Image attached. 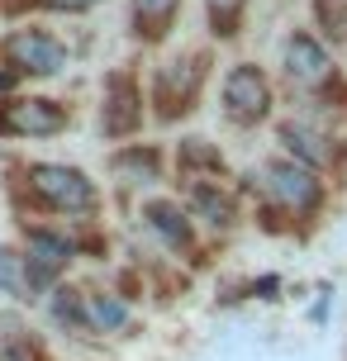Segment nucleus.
Listing matches in <instances>:
<instances>
[{"label": "nucleus", "mask_w": 347, "mask_h": 361, "mask_svg": "<svg viewBox=\"0 0 347 361\" xmlns=\"http://www.w3.org/2000/svg\"><path fill=\"white\" fill-rule=\"evenodd\" d=\"M262 190L281 209H295V214H310L314 204H319V180H314V171H305V166H295V162L262 166Z\"/></svg>", "instance_id": "obj_1"}, {"label": "nucleus", "mask_w": 347, "mask_h": 361, "mask_svg": "<svg viewBox=\"0 0 347 361\" xmlns=\"http://www.w3.org/2000/svg\"><path fill=\"white\" fill-rule=\"evenodd\" d=\"M29 180H34V190L43 200H48V204H57V209H76V214H81V209H91L95 204V190H91V180L81 176V171H72V166H34V171H29Z\"/></svg>", "instance_id": "obj_2"}, {"label": "nucleus", "mask_w": 347, "mask_h": 361, "mask_svg": "<svg viewBox=\"0 0 347 361\" xmlns=\"http://www.w3.org/2000/svg\"><path fill=\"white\" fill-rule=\"evenodd\" d=\"M224 105L233 114L238 124H257L267 105H272V86H267V76L257 72V67H233L229 81H224Z\"/></svg>", "instance_id": "obj_3"}, {"label": "nucleus", "mask_w": 347, "mask_h": 361, "mask_svg": "<svg viewBox=\"0 0 347 361\" xmlns=\"http://www.w3.org/2000/svg\"><path fill=\"white\" fill-rule=\"evenodd\" d=\"M10 57H15L19 72H62V62H67V53H62V43H53L48 34H15L10 38Z\"/></svg>", "instance_id": "obj_4"}, {"label": "nucleus", "mask_w": 347, "mask_h": 361, "mask_svg": "<svg viewBox=\"0 0 347 361\" xmlns=\"http://www.w3.org/2000/svg\"><path fill=\"white\" fill-rule=\"evenodd\" d=\"M67 257H72V243L67 238H57V233H29V281L38 286H48L53 281V271L67 267Z\"/></svg>", "instance_id": "obj_5"}, {"label": "nucleus", "mask_w": 347, "mask_h": 361, "mask_svg": "<svg viewBox=\"0 0 347 361\" xmlns=\"http://www.w3.org/2000/svg\"><path fill=\"white\" fill-rule=\"evenodd\" d=\"M5 128L10 133H57V128H67V114L53 100H19L5 109Z\"/></svg>", "instance_id": "obj_6"}, {"label": "nucleus", "mask_w": 347, "mask_h": 361, "mask_svg": "<svg viewBox=\"0 0 347 361\" xmlns=\"http://www.w3.org/2000/svg\"><path fill=\"white\" fill-rule=\"evenodd\" d=\"M286 72L295 81H305V86H319V81H329V53L310 34H295L286 43Z\"/></svg>", "instance_id": "obj_7"}, {"label": "nucleus", "mask_w": 347, "mask_h": 361, "mask_svg": "<svg viewBox=\"0 0 347 361\" xmlns=\"http://www.w3.org/2000/svg\"><path fill=\"white\" fill-rule=\"evenodd\" d=\"M281 143L291 147L295 157H305L310 166H333V162H338V147H333V138L314 133L310 124H286V128H281Z\"/></svg>", "instance_id": "obj_8"}, {"label": "nucleus", "mask_w": 347, "mask_h": 361, "mask_svg": "<svg viewBox=\"0 0 347 361\" xmlns=\"http://www.w3.org/2000/svg\"><path fill=\"white\" fill-rule=\"evenodd\" d=\"M138 124V100H133V86L124 76L110 86V109H105V133H128Z\"/></svg>", "instance_id": "obj_9"}, {"label": "nucleus", "mask_w": 347, "mask_h": 361, "mask_svg": "<svg viewBox=\"0 0 347 361\" xmlns=\"http://www.w3.org/2000/svg\"><path fill=\"white\" fill-rule=\"evenodd\" d=\"M86 324L91 328H124L128 309L114 300V295H86Z\"/></svg>", "instance_id": "obj_10"}, {"label": "nucleus", "mask_w": 347, "mask_h": 361, "mask_svg": "<svg viewBox=\"0 0 347 361\" xmlns=\"http://www.w3.org/2000/svg\"><path fill=\"white\" fill-rule=\"evenodd\" d=\"M147 219H152V228H157L166 243H176V247L190 243V228H185L181 209H171V204H147Z\"/></svg>", "instance_id": "obj_11"}, {"label": "nucleus", "mask_w": 347, "mask_h": 361, "mask_svg": "<svg viewBox=\"0 0 347 361\" xmlns=\"http://www.w3.org/2000/svg\"><path fill=\"white\" fill-rule=\"evenodd\" d=\"M176 5L181 0H133V10H138V24H143L147 34H162L171 15H176Z\"/></svg>", "instance_id": "obj_12"}, {"label": "nucleus", "mask_w": 347, "mask_h": 361, "mask_svg": "<svg viewBox=\"0 0 347 361\" xmlns=\"http://www.w3.org/2000/svg\"><path fill=\"white\" fill-rule=\"evenodd\" d=\"M195 209H200L209 224H229L233 219V209H229V200L224 195H214L209 185H195Z\"/></svg>", "instance_id": "obj_13"}, {"label": "nucleus", "mask_w": 347, "mask_h": 361, "mask_svg": "<svg viewBox=\"0 0 347 361\" xmlns=\"http://www.w3.org/2000/svg\"><path fill=\"white\" fill-rule=\"evenodd\" d=\"M0 286L10 290L15 300H29L34 295V286H29V276H19V262L10 252H0Z\"/></svg>", "instance_id": "obj_14"}, {"label": "nucleus", "mask_w": 347, "mask_h": 361, "mask_svg": "<svg viewBox=\"0 0 347 361\" xmlns=\"http://www.w3.org/2000/svg\"><path fill=\"white\" fill-rule=\"evenodd\" d=\"M209 5V19H214V34H233L238 15H243V0H205Z\"/></svg>", "instance_id": "obj_15"}, {"label": "nucleus", "mask_w": 347, "mask_h": 361, "mask_svg": "<svg viewBox=\"0 0 347 361\" xmlns=\"http://www.w3.org/2000/svg\"><path fill=\"white\" fill-rule=\"evenodd\" d=\"M53 314H57V324H86V319H81V309H76V300H72V290H57Z\"/></svg>", "instance_id": "obj_16"}, {"label": "nucleus", "mask_w": 347, "mask_h": 361, "mask_svg": "<svg viewBox=\"0 0 347 361\" xmlns=\"http://www.w3.org/2000/svg\"><path fill=\"white\" fill-rule=\"evenodd\" d=\"M48 5H53V10H91L95 0H48Z\"/></svg>", "instance_id": "obj_17"}, {"label": "nucleus", "mask_w": 347, "mask_h": 361, "mask_svg": "<svg viewBox=\"0 0 347 361\" xmlns=\"http://www.w3.org/2000/svg\"><path fill=\"white\" fill-rule=\"evenodd\" d=\"M10 81H15V76H10V72H0V90H5V86H10Z\"/></svg>", "instance_id": "obj_18"}]
</instances>
